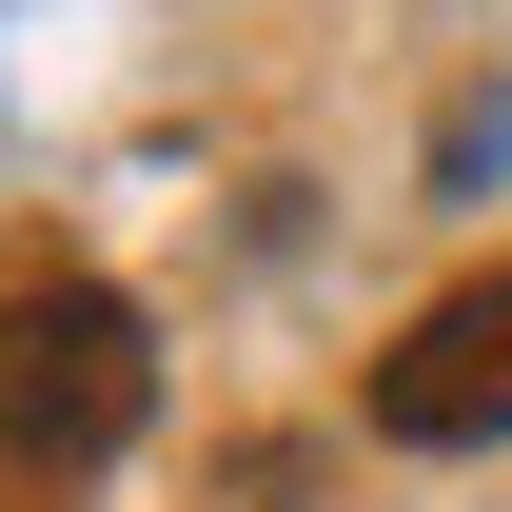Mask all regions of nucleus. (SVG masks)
<instances>
[{"instance_id":"nucleus-1","label":"nucleus","mask_w":512,"mask_h":512,"mask_svg":"<svg viewBox=\"0 0 512 512\" xmlns=\"http://www.w3.org/2000/svg\"><path fill=\"white\" fill-rule=\"evenodd\" d=\"M138 414H158V335H138V296H99V276H20V296H0V453H20V473H99Z\"/></svg>"},{"instance_id":"nucleus-2","label":"nucleus","mask_w":512,"mask_h":512,"mask_svg":"<svg viewBox=\"0 0 512 512\" xmlns=\"http://www.w3.org/2000/svg\"><path fill=\"white\" fill-rule=\"evenodd\" d=\"M375 434L394 453H493L512 434V276H453L434 316L375 355Z\"/></svg>"}]
</instances>
